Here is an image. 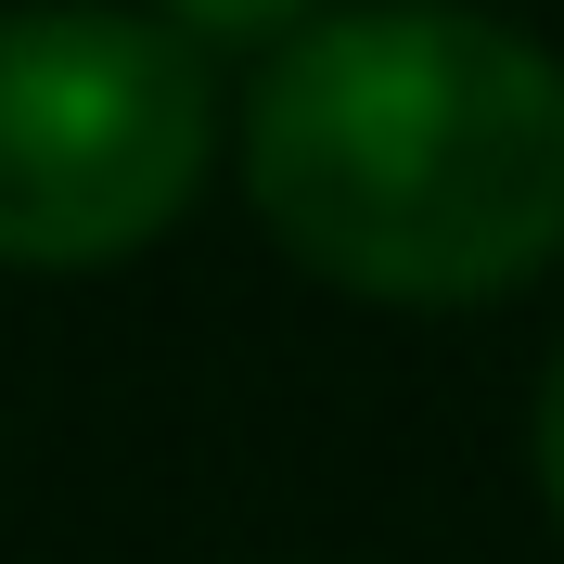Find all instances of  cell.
<instances>
[{"mask_svg":"<svg viewBox=\"0 0 564 564\" xmlns=\"http://www.w3.org/2000/svg\"><path fill=\"white\" fill-rule=\"evenodd\" d=\"M218 77L116 0L0 13V270H116L206 193Z\"/></svg>","mask_w":564,"mask_h":564,"instance_id":"7a4b0ae2","label":"cell"},{"mask_svg":"<svg viewBox=\"0 0 564 564\" xmlns=\"http://www.w3.org/2000/svg\"><path fill=\"white\" fill-rule=\"evenodd\" d=\"M539 488H552V527H564V347H552V372H539Z\"/></svg>","mask_w":564,"mask_h":564,"instance_id":"277c9868","label":"cell"},{"mask_svg":"<svg viewBox=\"0 0 564 564\" xmlns=\"http://www.w3.org/2000/svg\"><path fill=\"white\" fill-rule=\"evenodd\" d=\"M334 0H154V26H180L193 52H282V39H308Z\"/></svg>","mask_w":564,"mask_h":564,"instance_id":"3957f363","label":"cell"},{"mask_svg":"<svg viewBox=\"0 0 564 564\" xmlns=\"http://www.w3.org/2000/svg\"><path fill=\"white\" fill-rule=\"evenodd\" d=\"M270 245L372 308H500L564 270V52L475 0H347L245 104Z\"/></svg>","mask_w":564,"mask_h":564,"instance_id":"6da1fadb","label":"cell"}]
</instances>
